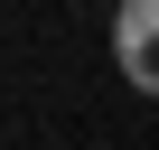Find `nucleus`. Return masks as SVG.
<instances>
[{"instance_id":"f257e3e1","label":"nucleus","mask_w":159,"mask_h":150,"mask_svg":"<svg viewBox=\"0 0 159 150\" xmlns=\"http://www.w3.org/2000/svg\"><path fill=\"white\" fill-rule=\"evenodd\" d=\"M150 0H131V10H122V75H131V85H150Z\"/></svg>"}]
</instances>
